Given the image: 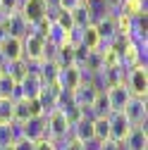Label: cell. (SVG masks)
<instances>
[{"label":"cell","mask_w":148,"mask_h":150,"mask_svg":"<svg viewBox=\"0 0 148 150\" xmlns=\"http://www.w3.org/2000/svg\"><path fill=\"white\" fill-rule=\"evenodd\" d=\"M69 134V122L60 110H53L46 115V138L53 143H60Z\"/></svg>","instance_id":"cell-1"},{"label":"cell","mask_w":148,"mask_h":150,"mask_svg":"<svg viewBox=\"0 0 148 150\" xmlns=\"http://www.w3.org/2000/svg\"><path fill=\"white\" fill-rule=\"evenodd\" d=\"M22 50H24V60L26 62H41L43 52H46V38L38 33L29 31L22 38Z\"/></svg>","instance_id":"cell-2"},{"label":"cell","mask_w":148,"mask_h":150,"mask_svg":"<svg viewBox=\"0 0 148 150\" xmlns=\"http://www.w3.org/2000/svg\"><path fill=\"white\" fill-rule=\"evenodd\" d=\"M124 83H127L129 93H132L134 98H146V88H148V71H146V67L143 64L132 67L129 74H127V79H124Z\"/></svg>","instance_id":"cell-3"},{"label":"cell","mask_w":148,"mask_h":150,"mask_svg":"<svg viewBox=\"0 0 148 150\" xmlns=\"http://www.w3.org/2000/svg\"><path fill=\"white\" fill-rule=\"evenodd\" d=\"M41 88H43V81L38 74L24 71V76L17 81V96H19V100H36Z\"/></svg>","instance_id":"cell-4"},{"label":"cell","mask_w":148,"mask_h":150,"mask_svg":"<svg viewBox=\"0 0 148 150\" xmlns=\"http://www.w3.org/2000/svg\"><path fill=\"white\" fill-rule=\"evenodd\" d=\"M19 12H22L24 19L29 22V26H33V24H38L41 19H46V17H48L50 7H48L46 0H22Z\"/></svg>","instance_id":"cell-5"},{"label":"cell","mask_w":148,"mask_h":150,"mask_svg":"<svg viewBox=\"0 0 148 150\" xmlns=\"http://www.w3.org/2000/svg\"><path fill=\"white\" fill-rule=\"evenodd\" d=\"M124 117L132 126H146V117H148V110H146V98H129V103L124 105Z\"/></svg>","instance_id":"cell-6"},{"label":"cell","mask_w":148,"mask_h":150,"mask_svg":"<svg viewBox=\"0 0 148 150\" xmlns=\"http://www.w3.org/2000/svg\"><path fill=\"white\" fill-rule=\"evenodd\" d=\"M105 98H107V105H110V112H122L124 105L129 103V98H132V93H129L127 83H112V86H107L105 91Z\"/></svg>","instance_id":"cell-7"},{"label":"cell","mask_w":148,"mask_h":150,"mask_svg":"<svg viewBox=\"0 0 148 150\" xmlns=\"http://www.w3.org/2000/svg\"><path fill=\"white\" fill-rule=\"evenodd\" d=\"M38 115H43V107H41L38 98H36V100H17L14 103V117H12V122L24 124L26 119L38 117Z\"/></svg>","instance_id":"cell-8"},{"label":"cell","mask_w":148,"mask_h":150,"mask_svg":"<svg viewBox=\"0 0 148 150\" xmlns=\"http://www.w3.org/2000/svg\"><path fill=\"white\" fill-rule=\"evenodd\" d=\"M107 122H110V141H115V143H122L127 138V134L132 131V124L127 122L124 112H110Z\"/></svg>","instance_id":"cell-9"},{"label":"cell","mask_w":148,"mask_h":150,"mask_svg":"<svg viewBox=\"0 0 148 150\" xmlns=\"http://www.w3.org/2000/svg\"><path fill=\"white\" fill-rule=\"evenodd\" d=\"M22 138L31 141V143H38L46 138V115L38 117H31L22 124Z\"/></svg>","instance_id":"cell-10"},{"label":"cell","mask_w":148,"mask_h":150,"mask_svg":"<svg viewBox=\"0 0 148 150\" xmlns=\"http://www.w3.org/2000/svg\"><path fill=\"white\" fill-rule=\"evenodd\" d=\"M81 83V74H79V67H60L58 69V76H55V86L60 91H74L79 88Z\"/></svg>","instance_id":"cell-11"},{"label":"cell","mask_w":148,"mask_h":150,"mask_svg":"<svg viewBox=\"0 0 148 150\" xmlns=\"http://www.w3.org/2000/svg\"><path fill=\"white\" fill-rule=\"evenodd\" d=\"M24 60V50H22V38H12V36H7V38L3 41V45H0V62H19Z\"/></svg>","instance_id":"cell-12"},{"label":"cell","mask_w":148,"mask_h":150,"mask_svg":"<svg viewBox=\"0 0 148 150\" xmlns=\"http://www.w3.org/2000/svg\"><path fill=\"white\" fill-rule=\"evenodd\" d=\"M69 131H72V141L86 143V141L93 138V119H91L88 115H81L77 122L69 126Z\"/></svg>","instance_id":"cell-13"},{"label":"cell","mask_w":148,"mask_h":150,"mask_svg":"<svg viewBox=\"0 0 148 150\" xmlns=\"http://www.w3.org/2000/svg\"><path fill=\"white\" fill-rule=\"evenodd\" d=\"M5 31H7V36H12V38H24V36L29 33V22L22 17V12H12V14H7L5 17Z\"/></svg>","instance_id":"cell-14"},{"label":"cell","mask_w":148,"mask_h":150,"mask_svg":"<svg viewBox=\"0 0 148 150\" xmlns=\"http://www.w3.org/2000/svg\"><path fill=\"white\" fill-rule=\"evenodd\" d=\"M148 136H146V126H132V131L127 134V138L122 141V145L127 150H146Z\"/></svg>","instance_id":"cell-15"},{"label":"cell","mask_w":148,"mask_h":150,"mask_svg":"<svg viewBox=\"0 0 148 150\" xmlns=\"http://www.w3.org/2000/svg\"><path fill=\"white\" fill-rule=\"evenodd\" d=\"M69 14H72V24H74V29H86V26L93 24V14L88 12V7H86L84 3H81L77 10H72Z\"/></svg>","instance_id":"cell-16"},{"label":"cell","mask_w":148,"mask_h":150,"mask_svg":"<svg viewBox=\"0 0 148 150\" xmlns=\"http://www.w3.org/2000/svg\"><path fill=\"white\" fill-rule=\"evenodd\" d=\"M53 62L58 64V67H72L74 64V45H62V48H58L55 50V57H53Z\"/></svg>","instance_id":"cell-17"},{"label":"cell","mask_w":148,"mask_h":150,"mask_svg":"<svg viewBox=\"0 0 148 150\" xmlns=\"http://www.w3.org/2000/svg\"><path fill=\"white\" fill-rule=\"evenodd\" d=\"M93 138L98 143L110 138V122H107V117H96L93 119Z\"/></svg>","instance_id":"cell-18"},{"label":"cell","mask_w":148,"mask_h":150,"mask_svg":"<svg viewBox=\"0 0 148 150\" xmlns=\"http://www.w3.org/2000/svg\"><path fill=\"white\" fill-rule=\"evenodd\" d=\"M14 91H17V81L12 76H7V74H3L0 76V98H14Z\"/></svg>","instance_id":"cell-19"},{"label":"cell","mask_w":148,"mask_h":150,"mask_svg":"<svg viewBox=\"0 0 148 150\" xmlns=\"http://www.w3.org/2000/svg\"><path fill=\"white\" fill-rule=\"evenodd\" d=\"M14 117V103L10 98H0V124H10Z\"/></svg>","instance_id":"cell-20"},{"label":"cell","mask_w":148,"mask_h":150,"mask_svg":"<svg viewBox=\"0 0 148 150\" xmlns=\"http://www.w3.org/2000/svg\"><path fill=\"white\" fill-rule=\"evenodd\" d=\"M22 0H0V12L3 14H12V12H19Z\"/></svg>","instance_id":"cell-21"},{"label":"cell","mask_w":148,"mask_h":150,"mask_svg":"<svg viewBox=\"0 0 148 150\" xmlns=\"http://www.w3.org/2000/svg\"><path fill=\"white\" fill-rule=\"evenodd\" d=\"M81 3H84V0H58V10H62V12H72V10H77Z\"/></svg>","instance_id":"cell-22"},{"label":"cell","mask_w":148,"mask_h":150,"mask_svg":"<svg viewBox=\"0 0 148 150\" xmlns=\"http://www.w3.org/2000/svg\"><path fill=\"white\" fill-rule=\"evenodd\" d=\"M33 150H58V145H55L53 141H48V138H43L38 143H33Z\"/></svg>","instance_id":"cell-23"},{"label":"cell","mask_w":148,"mask_h":150,"mask_svg":"<svg viewBox=\"0 0 148 150\" xmlns=\"http://www.w3.org/2000/svg\"><path fill=\"white\" fill-rule=\"evenodd\" d=\"M12 145H14V150H33V143L26 141V138H19V141L12 143Z\"/></svg>","instance_id":"cell-24"},{"label":"cell","mask_w":148,"mask_h":150,"mask_svg":"<svg viewBox=\"0 0 148 150\" xmlns=\"http://www.w3.org/2000/svg\"><path fill=\"white\" fill-rule=\"evenodd\" d=\"M98 150H120V143H115V141H103L100 145H98Z\"/></svg>","instance_id":"cell-25"},{"label":"cell","mask_w":148,"mask_h":150,"mask_svg":"<svg viewBox=\"0 0 148 150\" xmlns=\"http://www.w3.org/2000/svg\"><path fill=\"white\" fill-rule=\"evenodd\" d=\"M103 3H105L107 12H112V10H120V7H122V0H103Z\"/></svg>","instance_id":"cell-26"},{"label":"cell","mask_w":148,"mask_h":150,"mask_svg":"<svg viewBox=\"0 0 148 150\" xmlns=\"http://www.w3.org/2000/svg\"><path fill=\"white\" fill-rule=\"evenodd\" d=\"M65 150H84V148H81V143H77V141H69V143L65 145Z\"/></svg>","instance_id":"cell-27"},{"label":"cell","mask_w":148,"mask_h":150,"mask_svg":"<svg viewBox=\"0 0 148 150\" xmlns=\"http://www.w3.org/2000/svg\"><path fill=\"white\" fill-rule=\"evenodd\" d=\"M7 38V31H5V26L3 24H0V45H3V41Z\"/></svg>","instance_id":"cell-28"},{"label":"cell","mask_w":148,"mask_h":150,"mask_svg":"<svg viewBox=\"0 0 148 150\" xmlns=\"http://www.w3.org/2000/svg\"><path fill=\"white\" fill-rule=\"evenodd\" d=\"M3 150H14V145H5V148H3Z\"/></svg>","instance_id":"cell-29"},{"label":"cell","mask_w":148,"mask_h":150,"mask_svg":"<svg viewBox=\"0 0 148 150\" xmlns=\"http://www.w3.org/2000/svg\"><path fill=\"white\" fill-rule=\"evenodd\" d=\"M0 76H3V62H0Z\"/></svg>","instance_id":"cell-30"},{"label":"cell","mask_w":148,"mask_h":150,"mask_svg":"<svg viewBox=\"0 0 148 150\" xmlns=\"http://www.w3.org/2000/svg\"><path fill=\"white\" fill-rule=\"evenodd\" d=\"M0 150H3V148H0Z\"/></svg>","instance_id":"cell-31"}]
</instances>
